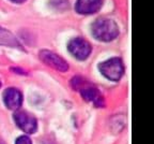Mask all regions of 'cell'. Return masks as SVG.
<instances>
[{"instance_id": "cell-8", "label": "cell", "mask_w": 154, "mask_h": 144, "mask_svg": "<svg viewBox=\"0 0 154 144\" xmlns=\"http://www.w3.org/2000/svg\"><path fill=\"white\" fill-rule=\"evenodd\" d=\"M104 0H77L75 9L82 15H91L99 12L103 7Z\"/></svg>"}, {"instance_id": "cell-4", "label": "cell", "mask_w": 154, "mask_h": 144, "mask_svg": "<svg viewBox=\"0 0 154 144\" xmlns=\"http://www.w3.org/2000/svg\"><path fill=\"white\" fill-rule=\"evenodd\" d=\"M67 51L77 60L84 61L88 59L92 53V45L89 41L82 37H75L67 44Z\"/></svg>"}, {"instance_id": "cell-13", "label": "cell", "mask_w": 154, "mask_h": 144, "mask_svg": "<svg viewBox=\"0 0 154 144\" xmlns=\"http://www.w3.org/2000/svg\"><path fill=\"white\" fill-rule=\"evenodd\" d=\"M0 144H7V143L5 142V140L2 139V138H0Z\"/></svg>"}, {"instance_id": "cell-3", "label": "cell", "mask_w": 154, "mask_h": 144, "mask_svg": "<svg viewBox=\"0 0 154 144\" xmlns=\"http://www.w3.org/2000/svg\"><path fill=\"white\" fill-rule=\"evenodd\" d=\"M99 70L107 80L119 82L124 74L125 68L123 60L120 57H112L100 64Z\"/></svg>"}, {"instance_id": "cell-6", "label": "cell", "mask_w": 154, "mask_h": 144, "mask_svg": "<svg viewBox=\"0 0 154 144\" xmlns=\"http://www.w3.org/2000/svg\"><path fill=\"white\" fill-rule=\"evenodd\" d=\"M38 58L42 63L45 64L48 67L53 68V69L57 70L59 72H66L69 70V64L66 63V60L59 56L55 52L48 50H42L38 53Z\"/></svg>"}, {"instance_id": "cell-10", "label": "cell", "mask_w": 154, "mask_h": 144, "mask_svg": "<svg viewBox=\"0 0 154 144\" xmlns=\"http://www.w3.org/2000/svg\"><path fill=\"white\" fill-rule=\"evenodd\" d=\"M15 144H32V141L28 136H20L15 140Z\"/></svg>"}, {"instance_id": "cell-11", "label": "cell", "mask_w": 154, "mask_h": 144, "mask_svg": "<svg viewBox=\"0 0 154 144\" xmlns=\"http://www.w3.org/2000/svg\"><path fill=\"white\" fill-rule=\"evenodd\" d=\"M13 71H15V73H19V74H27L25 70H22L20 68H12Z\"/></svg>"}, {"instance_id": "cell-1", "label": "cell", "mask_w": 154, "mask_h": 144, "mask_svg": "<svg viewBox=\"0 0 154 144\" xmlns=\"http://www.w3.org/2000/svg\"><path fill=\"white\" fill-rule=\"evenodd\" d=\"M71 86L74 90L78 91L84 100L92 102L96 108H105V99L101 91L94 84L82 77H74L71 80Z\"/></svg>"}, {"instance_id": "cell-7", "label": "cell", "mask_w": 154, "mask_h": 144, "mask_svg": "<svg viewBox=\"0 0 154 144\" xmlns=\"http://www.w3.org/2000/svg\"><path fill=\"white\" fill-rule=\"evenodd\" d=\"M3 102L9 110L17 111L23 104V94L15 87H9L3 91Z\"/></svg>"}, {"instance_id": "cell-14", "label": "cell", "mask_w": 154, "mask_h": 144, "mask_svg": "<svg viewBox=\"0 0 154 144\" xmlns=\"http://www.w3.org/2000/svg\"><path fill=\"white\" fill-rule=\"evenodd\" d=\"M1 86H2V83H1V82H0V88H1Z\"/></svg>"}, {"instance_id": "cell-2", "label": "cell", "mask_w": 154, "mask_h": 144, "mask_svg": "<svg viewBox=\"0 0 154 144\" xmlns=\"http://www.w3.org/2000/svg\"><path fill=\"white\" fill-rule=\"evenodd\" d=\"M92 36L101 42H110L120 34L118 24L108 17H99L91 25Z\"/></svg>"}, {"instance_id": "cell-12", "label": "cell", "mask_w": 154, "mask_h": 144, "mask_svg": "<svg viewBox=\"0 0 154 144\" xmlns=\"http://www.w3.org/2000/svg\"><path fill=\"white\" fill-rule=\"evenodd\" d=\"M12 2H15V3H23V2H25L26 0H11Z\"/></svg>"}, {"instance_id": "cell-5", "label": "cell", "mask_w": 154, "mask_h": 144, "mask_svg": "<svg viewBox=\"0 0 154 144\" xmlns=\"http://www.w3.org/2000/svg\"><path fill=\"white\" fill-rule=\"evenodd\" d=\"M13 118L17 127L26 132L27 135H32L38 130V119L31 113L23 110H17L15 111Z\"/></svg>"}, {"instance_id": "cell-9", "label": "cell", "mask_w": 154, "mask_h": 144, "mask_svg": "<svg viewBox=\"0 0 154 144\" xmlns=\"http://www.w3.org/2000/svg\"><path fill=\"white\" fill-rule=\"evenodd\" d=\"M0 45L8 46V47H13V48H18V50H24L22 44L19 43V41L17 38L9 31L8 29L3 28L0 26Z\"/></svg>"}]
</instances>
